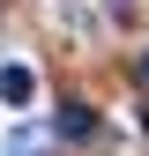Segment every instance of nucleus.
Instances as JSON below:
<instances>
[{
	"label": "nucleus",
	"mask_w": 149,
	"mask_h": 156,
	"mask_svg": "<svg viewBox=\"0 0 149 156\" xmlns=\"http://www.w3.org/2000/svg\"><path fill=\"white\" fill-rule=\"evenodd\" d=\"M134 74H142V89H149V52H142V60H134Z\"/></svg>",
	"instance_id": "7ed1b4c3"
},
{
	"label": "nucleus",
	"mask_w": 149,
	"mask_h": 156,
	"mask_svg": "<svg viewBox=\"0 0 149 156\" xmlns=\"http://www.w3.org/2000/svg\"><path fill=\"white\" fill-rule=\"evenodd\" d=\"M112 8H134V0H112Z\"/></svg>",
	"instance_id": "20e7f679"
},
{
	"label": "nucleus",
	"mask_w": 149,
	"mask_h": 156,
	"mask_svg": "<svg viewBox=\"0 0 149 156\" xmlns=\"http://www.w3.org/2000/svg\"><path fill=\"white\" fill-rule=\"evenodd\" d=\"M52 126H60V141H89V134H97V112H89V104H60Z\"/></svg>",
	"instance_id": "f03ea898"
},
{
	"label": "nucleus",
	"mask_w": 149,
	"mask_h": 156,
	"mask_svg": "<svg viewBox=\"0 0 149 156\" xmlns=\"http://www.w3.org/2000/svg\"><path fill=\"white\" fill-rule=\"evenodd\" d=\"M30 97H37V74H30L23 60H8V67H0V104H15V112H23Z\"/></svg>",
	"instance_id": "f257e3e1"
}]
</instances>
